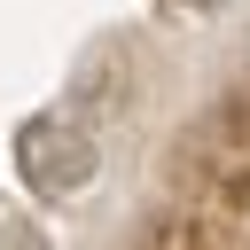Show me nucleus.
Returning a JSON list of instances; mask_svg holds the SVG:
<instances>
[{
	"instance_id": "nucleus-1",
	"label": "nucleus",
	"mask_w": 250,
	"mask_h": 250,
	"mask_svg": "<svg viewBox=\"0 0 250 250\" xmlns=\"http://www.w3.org/2000/svg\"><path fill=\"white\" fill-rule=\"evenodd\" d=\"M16 164H23V180H31V195H86L94 188V172H102V148H94V133L86 125H70V117H31L23 133H16Z\"/></svg>"
}]
</instances>
